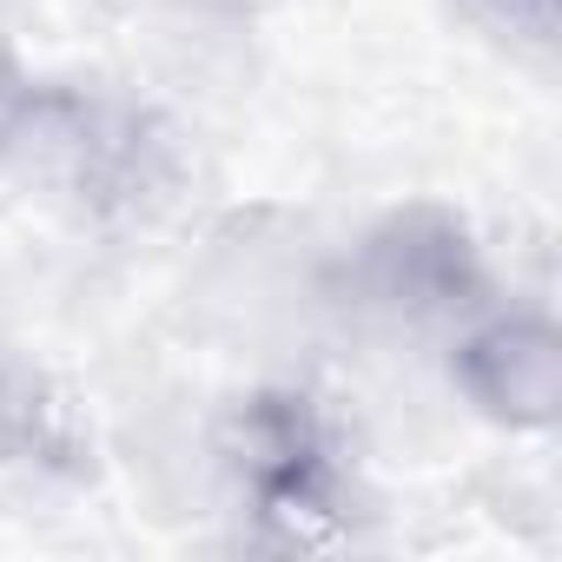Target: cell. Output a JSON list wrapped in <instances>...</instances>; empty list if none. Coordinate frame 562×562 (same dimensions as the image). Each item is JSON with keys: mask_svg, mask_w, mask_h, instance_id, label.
Here are the masks:
<instances>
[{"mask_svg": "<svg viewBox=\"0 0 562 562\" xmlns=\"http://www.w3.org/2000/svg\"><path fill=\"white\" fill-rule=\"evenodd\" d=\"M225 470L238 496L285 542H331L351 529V450L325 397L299 384L251 391L225 430Z\"/></svg>", "mask_w": 562, "mask_h": 562, "instance_id": "cell-1", "label": "cell"}, {"mask_svg": "<svg viewBox=\"0 0 562 562\" xmlns=\"http://www.w3.org/2000/svg\"><path fill=\"white\" fill-rule=\"evenodd\" d=\"M351 299L391 325H463L490 305V265L463 212L450 205H397L351 245Z\"/></svg>", "mask_w": 562, "mask_h": 562, "instance_id": "cell-2", "label": "cell"}, {"mask_svg": "<svg viewBox=\"0 0 562 562\" xmlns=\"http://www.w3.org/2000/svg\"><path fill=\"white\" fill-rule=\"evenodd\" d=\"M450 384L503 430H549L562 417V331L542 312H476L457 325Z\"/></svg>", "mask_w": 562, "mask_h": 562, "instance_id": "cell-3", "label": "cell"}, {"mask_svg": "<svg viewBox=\"0 0 562 562\" xmlns=\"http://www.w3.org/2000/svg\"><path fill=\"white\" fill-rule=\"evenodd\" d=\"M470 8L503 27L509 41H529V47H549L555 41V0H470Z\"/></svg>", "mask_w": 562, "mask_h": 562, "instance_id": "cell-4", "label": "cell"}, {"mask_svg": "<svg viewBox=\"0 0 562 562\" xmlns=\"http://www.w3.org/2000/svg\"><path fill=\"white\" fill-rule=\"evenodd\" d=\"M192 8H245V0H192Z\"/></svg>", "mask_w": 562, "mask_h": 562, "instance_id": "cell-5", "label": "cell"}]
</instances>
